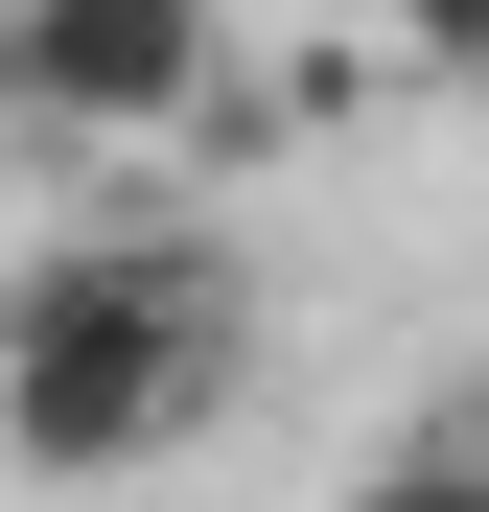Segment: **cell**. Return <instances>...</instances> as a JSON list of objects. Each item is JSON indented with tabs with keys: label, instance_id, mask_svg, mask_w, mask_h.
Listing matches in <instances>:
<instances>
[{
	"label": "cell",
	"instance_id": "obj_1",
	"mask_svg": "<svg viewBox=\"0 0 489 512\" xmlns=\"http://www.w3.org/2000/svg\"><path fill=\"white\" fill-rule=\"evenodd\" d=\"M233 396V280L210 233H70L0 280V466L24 489H117Z\"/></svg>",
	"mask_w": 489,
	"mask_h": 512
},
{
	"label": "cell",
	"instance_id": "obj_2",
	"mask_svg": "<svg viewBox=\"0 0 489 512\" xmlns=\"http://www.w3.org/2000/svg\"><path fill=\"white\" fill-rule=\"evenodd\" d=\"M0 117L24 140H187V117H233V0H0Z\"/></svg>",
	"mask_w": 489,
	"mask_h": 512
},
{
	"label": "cell",
	"instance_id": "obj_3",
	"mask_svg": "<svg viewBox=\"0 0 489 512\" xmlns=\"http://www.w3.org/2000/svg\"><path fill=\"white\" fill-rule=\"evenodd\" d=\"M350 47L396 94H489V0H350Z\"/></svg>",
	"mask_w": 489,
	"mask_h": 512
},
{
	"label": "cell",
	"instance_id": "obj_4",
	"mask_svg": "<svg viewBox=\"0 0 489 512\" xmlns=\"http://www.w3.org/2000/svg\"><path fill=\"white\" fill-rule=\"evenodd\" d=\"M326 512H489V466H466V443H373Z\"/></svg>",
	"mask_w": 489,
	"mask_h": 512
},
{
	"label": "cell",
	"instance_id": "obj_5",
	"mask_svg": "<svg viewBox=\"0 0 489 512\" xmlns=\"http://www.w3.org/2000/svg\"><path fill=\"white\" fill-rule=\"evenodd\" d=\"M396 443H466V466H489V350H466V373H443L420 419H396Z\"/></svg>",
	"mask_w": 489,
	"mask_h": 512
}]
</instances>
